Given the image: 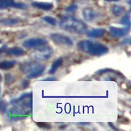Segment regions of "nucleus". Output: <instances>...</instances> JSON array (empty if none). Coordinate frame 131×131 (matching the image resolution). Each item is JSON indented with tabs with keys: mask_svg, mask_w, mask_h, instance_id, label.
<instances>
[{
	"mask_svg": "<svg viewBox=\"0 0 131 131\" xmlns=\"http://www.w3.org/2000/svg\"><path fill=\"white\" fill-rule=\"evenodd\" d=\"M83 16L86 21L92 22L96 18L98 14L95 10L91 8H85L83 10Z\"/></svg>",
	"mask_w": 131,
	"mask_h": 131,
	"instance_id": "obj_9",
	"label": "nucleus"
},
{
	"mask_svg": "<svg viewBox=\"0 0 131 131\" xmlns=\"http://www.w3.org/2000/svg\"><path fill=\"white\" fill-rule=\"evenodd\" d=\"M50 37L54 43L58 45L72 46L73 45V41L67 36L59 33H53L50 35Z\"/></svg>",
	"mask_w": 131,
	"mask_h": 131,
	"instance_id": "obj_5",
	"label": "nucleus"
},
{
	"mask_svg": "<svg viewBox=\"0 0 131 131\" xmlns=\"http://www.w3.org/2000/svg\"><path fill=\"white\" fill-rule=\"evenodd\" d=\"M32 6L36 9L49 11L53 8V4L47 2H34L32 3Z\"/></svg>",
	"mask_w": 131,
	"mask_h": 131,
	"instance_id": "obj_10",
	"label": "nucleus"
},
{
	"mask_svg": "<svg viewBox=\"0 0 131 131\" xmlns=\"http://www.w3.org/2000/svg\"><path fill=\"white\" fill-rule=\"evenodd\" d=\"M111 10H112V14L114 16H119L123 13V12L125 11V8L123 6H121V5H113L112 7V9H111Z\"/></svg>",
	"mask_w": 131,
	"mask_h": 131,
	"instance_id": "obj_15",
	"label": "nucleus"
},
{
	"mask_svg": "<svg viewBox=\"0 0 131 131\" xmlns=\"http://www.w3.org/2000/svg\"><path fill=\"white\" fill-rule=\"evenodd\" d=\"M62 62L63 60L62 58H58V59L56 60L54 62L52 63V65H51V68H50V70H49V73H50V74H54V73L57 72V70H58V68L62 65Z\"/></svg>",
	"mask_w": 131,
	"mask_h": 131,
	"instance_id": "obj_14",
	"label": "nucleus"
},
{
	"mask_svg": "<svg viewBox=\"0 0 131 131\" xmlns=\"http://www.w3.org/2000/svg\"><path fill=\"white\" fill-rule=\"evenodd\" d=\"M120 23L122 24H124L126 26L130 27V16L128 15H125L124 17H123L122 19L120 20Z\"/></svg>",
	"mask_w": 131,
	"mask_h": 131,
	"instance_id": "obj_18",
	"label": "nucleus"
},
{
	"mask_svg": "<svg viewBox=\"0 0 131 131\" xmlns=\"http://www.w3.org/2000/svg\"><path fill=\"white\" fill-rule=\"evenodd\" d=\"M59 26L62 30L79 34L85 32L87 29L85 23L72 16H62L60 20Z\"/></svg>",
	"mask_w": 131,
	"mask_h": 131,
	"instance_id": "obj_1",
	"label": "nucleus"
},
{
	"mask_svg": "<svg viewBox=\"0 0 131 131\" xmlns=\"http://www.w3.org/2000/svg\"><path fill=\"white\" fill-rule=\"evenodd\" d=\"M29 85V81L28 80H25L23 81V86L24 87V88H26V87H27V86H28Z\"/></svg>",
	"mask_w": 131,
	"mask_h": 131,
	"instance_id": "obj_24",
	"label": "nucleus"
},
{
	"mask_svg": "<svg viewBox=\"0 0 131 131\" xmlns=\"http://www.w3.org/2000/svg\"><path fill=\"white\" fill-rule=\"evenodd\" d=\"M106 2H119V0H105Z\"/></svg>",
	"mask_w": 131,
	"mask_h": 131,
	"instance_id": "obj_25",
	"label": "nucleus"
},
{
	"mask_svg": "<svg viewBox=\"0 0 131 131\" xmlns=\"http://www.w3.org/2000/svg\"><path fill=\"white\" fill-rule=\"evenodd\" d=\"M43 20L45 22H46L47 23L49 24L50 25L52 26H56L57 25V20L54 18L52 17V16H45L44 17H43Z\"/></svg>",
	"mask_w": 131,
	"mask_h": 131,
	"instance_id": "obj_16",
	"label": "nucleus"
},
{
	"mask_svg": "<svg viewBox=\"0 0 131 131\" xmlns=\"http://www.w3.org/2000/svg\"><path fill=\"white\" fill-rule=\"evenodd\" d=\"M45 70V66L37 62H26L20 66V70L26 74L28 79H34L41 75Z\"/></svg>",
	"mask_w": 131,
	"mask_h": 131,
	"instance_id": "obj_3",
	"label": "nucleus"
},
{
	"mask_svg": "<svg viewBox=\"0 0 131 131\" xmlns=\"http://www.w3.org/2000/svg\"><path fill=\"white\" fill-rule=\"evenodd\" d=\"M57 1H59V0H57Z\"/></svg>",
	"mask_w": 131,
	"mask_h": 131,
	"instance_id": "obj_28",
	"label": "nucleus"
},
{
	"mask_svg": "<svg viewBox=\"0 0 131 131\" xmlns=\"http://www.w3.org/2000/svg\"><path fill=\"white\" fill-rule=\"evenodd\" d=\"M106 30L102 28L92 29L86 32V35L91 38H100L106 34Z\"/></svg>",
	"mask_w": 131,
	"mask_h": 131,
	"instance_id": "obj_12",
	"label": "nucleus"
},
{
	"mask_svg": "<svg viewBox=\"0 0 131 131\" xmlns=\"http://www.w3.org/2000/svg\"><path fill=\"white\" fill-rule=\"evenodd\" d=\"M130 27L126 26L124 28H119L116 27L110 26V32L112 36L116 38H120L123 36H126L128 31H129Z\"/></svg>",
	"mask_w": 131,
	"mask_h": 131,
	"instance_id": "obj_8",
	"label": "nucleus"
},
{
	"mask_svg": "<svg viewBox=\"0 0 131 131\" xmlns=\"http://www.w3.org/2000/svg\"><path fill=\"white\" fill-rule=\"evenodd\" d=\"M1 41H1V40H0V43H1Z\"/></svg>",
	"mask_w": 131,
	"mask_h": 131,
	"instance_id": "obj_27",
	"label": "nucleus"
},
{
	"mask_svg": "<svg viewBox=\"0 0 131 131\" xmlns=\"http://www.w3.org/2000/svg\"><path fill=\"white\" fill-rule=\"evenodd\" d=\"M78 9V6L76 5L75 4H72L70 6H68V7H66V9H65L66 12L68 13H73L75 12L76 10Z\"/></svg>",
	"mask_w": 131,
	"mask_h": 131,
	"instance_id": "obj_19",
	"label": "nucleus"
},
{
	"mask_svg": "<svg viewBox=\"0 0 131 131\" xmlns=\"http://www.w3.org/2000/svg\"><path fill=\"white\" fill-rule=\"evenodd\" d=\"M7 110V104L3 100H0V112L5 113Z\"/></svg>",
	"mask_w": 131,
	"mask_h": 131,
	"instance_id": "obj_20",
	"label": "nucleus"
},
{
	"mask_svg": "<svg viewBox=\"0 0 131 131\" xmlns=\"http://www.w3.org/2000/svg\"><path fill=\"white\" fill-rule=\"evenodd\" d=\"M15 60H4L0 62V70H9L16 64Z\"/></svg>",
	"mask_w": 131,
	"mask_h": 131,
	"instance_id": "obj_13",
	"label": "nucleus"
},
{
	"mask_svg": "<svg viewBox=\"0 0 131 131\" xmlns=\"http://www.w3.org/2000/svg\"><path fill=\"white\" fill-rule=\"evenodd\" d=\"M7 49V45H3L2 47H0V56H1V54H2L3 52L6 51Z\"/></svg>",
	"mask_w": 131,
	"mask_h": 131,
	"instance_id": "obj_22",
	"label": "nucleus"
},
{
	"mask_svg": "<svg viewBox=\"0 0 131 131\" xmlns=\"http://www.w3.org/2000/svg\"><path fill=\"white\" fill-rule=\"evenodd\" d=\"M8 8L26 9L28 5L23 3L15 2V0H0V9H6Z\"/></svg>",
	"mask_w": 131,
	"mask_h": 131,
	"instance_id": "obj_6",
	"label": "nucleus"
},
{
	"mask_svg": "<svg viewBox=\"0 0 131 131\" xmlns=\"http://www.w3.org/2000/svg\"><path fill=\"white\" fill-rule=\"evenodd\" d=\"M78 48L82 52L92 56H102L108 52L107 47L98 42L90 40H83L78 43Z\"/></svg>",
	"mask_w": 131,
	"mask_h": 131,
	"instance_id": "obj_2",
	"label": "nucleus"
},
{
	"mask_svg": "<svg viewBox=\"0 0 131 131\" xmlns=\"http://www.w3.org/2000/svg\"><path fill=\"white\" fill-rule=\"evenodd\" d=\"M53 54V50L52 48L48 46H41L37 48L31 54V57L36 61H45L52 57Z\"/></svg>",
	"mask_w": 131,
	"mask_h": 131,
	"instance_id": "obj_4",
	"label": "nucleus"
},
{
	"mask_svg": "<svg viewBox=\"0 0 131 131\" xmlns=\"http://www.w3.org/2000/svg\"><path fill=\"white\" fill-rule=\"evenodd\" d=\"M13 76L10 74H7L6 75V80H9V82L12 81L11 80H13Z\"/></svg>",
	"mask_w": 131,
	"mask_h": 131,
	"instance_id": "obj_23",
	"label": "nucleus"
},
{
	"mask_svg": "<svg viewBox=\"0 0 131 131\" xmlns=\"http://www.w3.org/2000/svg\"><path fill=\"white\" fill-rule=\"evenodd\" d=\"M47 43V41L43 38H31L24 41L23 45L27 49H34L44 46Z\"/></svg>",
	"mask_w": 131,
	"mask_h": 131,
	"instance_id": "obj_7",
	"label": "nucleus"
},
{
	"mask_svg": "<svg viewBox=\"0 0 131 131\" xmlns=\"http://www.w3.org/2000/svg\"><path fill=\"white\" fill-rule=\"evenodd\" d=\"M38 127H40V128H51V126L49 125L48 123H37Z\"/></svg>",
	"mask_w": 131,
	"mask_h": 131,
	"instance_id": "obj_21",
	"label": "nucleus"
},
{
	"mask_svg": "<svg viewBox=\"0 0 131 131\" xmlns=\"http://www.w3.org/2000/svg\"><path fill=\"white\" fill-rule=\"evenodd\" d=\"M2 80V75L0 74V83H1Z\"/></svg>",
	"mask_w": 131,
	"mask_h": 131,
	"instance_id": "obj_26",
	"label": "nucleus"
},
{
	"mask_svg": "<svg viewBox=\"0 0 131 131\" xmlns=\"http://www.w3.org/2000/svg\"><path fill=\"white\" fill-rule=\"evenodd\" d=\"M6 54L9 56H15V57H20V56L24 55L26 54V51L23 48L15 47L11 49L6 50Z\"/></svg>",
	"mask_w": 131,
	"mask_h": 131,
	"instance_id": "obj_11",
	"label": "nucleus"
},
{
	"mask_svg": "<svg viewBox=\"0 0 131 131\" xmlns=\"http://www.w3.org/2000/svg\"><path fill=\"white\" fill-rule=\"evenodd\" d=\"M18 23H19V20L18 18H9V19L5 20L4 21L2 22L4 25H7V26H13L16 24Z\"/></svg>",
	"mask_w": 131,
	"mask_h": 131,
	"instance_id": "obj_17",
	"label": "nucleus"
}]
</instances>
